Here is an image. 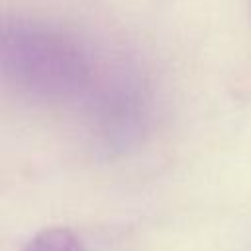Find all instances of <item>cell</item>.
<instances>
[{"instance_id": "cell-1", "label": "cell", "mask_w": 251, "mask_h": 251, "mask_svg": "<svg viewBox=\"0 0 251 251\" xmlns=\"http://www.w3.org/2000/svg\"><path fill=\"white\" fill-rule=\"evenodd\" d=\"M24 251H86V247L71 229L49 227L35 233Z\"/></svg>"}]
</instances>
